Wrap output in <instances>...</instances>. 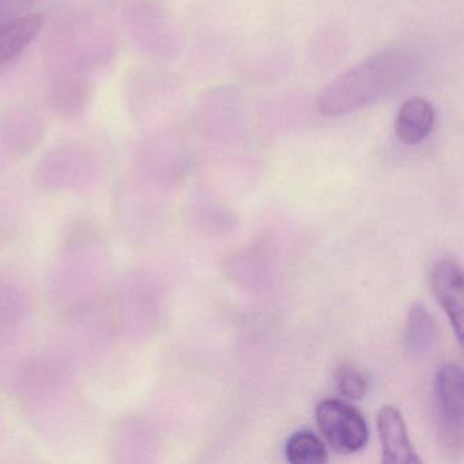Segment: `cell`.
<instances>
[{
  "mask_svg": "<svg viewBox=\"0 0 464 464\" xmlns=\"http://www.w3.org/2000/svg\"><path fill=\"white\" fill-rule=\"evenodd\" d=\"M75 372L53 354L15 361L7 382L37 436L53 447L77 442L88 425V406Z\"/></svg>",
  "mask_w": 464,
  "mask_h": 464,
  "instance_id": "1",
  "label": "cell"
},
{
  "mask_svg": "<svg viewBox=\"0 0 464 464\" xmlns=\"http://www.w3.org/2000/svg\"><path fill=\"white\" fill-rule=\"evenodd\" d=\"M112 249L102 230L78 221L62 240L50 273L48 295L62 312L100 303L113 278Z\"/></svg>",
  "mask_w": 464,
  "mask_h": 464,
  "instance_id": "2",
  "label": "cell"
},
{
  "mask_svg": "<svg viewBox=\"0 0 464 464\" xmlns=\"http://www.w3.org/2000/svg\"><path fill=\"white\" fill-rule=\"evenodd\" d=\"M412 69L414 61L406 51H382L333 81L320 93L317 110L327 118L362 110L398 91L409 80Z\"/></svg>",
  "mask_w": 464,
  "mask_h": 464,
  "instance_id": "3",
  "label": "cell"
},
{
  "mask_svg": "<svg viewBox=\"0 0 464 464\" xmlns=\"http://www.w3.org/2000/svg\"><path fill=\"white\" fill-rule=\"evenodd\" d=\"M116 334L112 311L102 301L72 309L64 312L53 354L74 372L89 369L110 354Z\"/></svg>",
  "mask_w": 464,
  "mask_h": 464,
  "instance_id": "4",
  "label": "cell"
},
{
  "mask_svg": "<svg viewBox=\"0 0 464 464\" xmlns=\"http://www.w3.org/2000/svg\"><path fill=\"white\" fill-rule=\"evenodd\" d=\"M111 311L118 334L134 341L146 338L159 320L160 295L154 279L140 271L124 274Z\"/></svg>",
  "mask_w": 464,
  "mask_h": 464,
  "instance_id": "5",
  "label": "cell"
},
{
  "mask_svg": "<svg viewBox=\"0 0 464 464\" xmlns=\"http://www.w3.org/2000/svg\"><path fill=\"white\" fill-rule=\"evenodd\" d=\"M320 433L331 448L341 453H355L369 440L368 423L355 407L338 399H325L316 407Z\"/></svg>",
  "mask_w": 464,
  "mask_h": 464,
  "instance_id": "6",
  "label": "cell"
},
{
  "mask_svg": "<svg viewBox=\"0 0 464 464\" xmlns=\"http://www.w3.org/2000/svg\"><path fill=\"white\" fill-rule=\"evenodd\" d=\"M34 304L23 284L0 274V355L23 339L31 324Z\"/></svg>",
  "mask_w": 464,
  "mask_h": 464,
  "instance_id": "7",
  "label": "cell"
},
{
  "mask_svg": "<svg viewBox=\"0 0 464 464\" xmlns=\"http://www.w3.org/2000/svg\"><path fill=\"white\" fill-rule=\"evenodd\" d=\"M153 452V436L140 418L123 415L111 426L107 440L110 461L118 464L143 463Z\"/></svg>",
  "mask_w": 464,
  "mask_h": 464,
  "instance_id": "8",
  "label": "cell"
},
{
  "mask_svg": "<svg viewBox=\"0 0 464 464\" xmlns=\"http://www.w3.org/2000/svg\"><path fill=\"white\" fill-rule=\"evenodd\" d=\"M436 401L442 431L453 442L463 441L464 382L458 365L447 363L436 374Z\"/></svg>",
  "mask_w": 464,
  "mask_h": 464,
  "instance_id": "9",
  "label": "cell"
},
{
  "mask_svg": "<svg viewBox=\"0 0 464 464\" xmlns=\"http://www.w3.org/2000/svg\"><path fill=\"white\" fill-rule=\"evenodd\" d=\"M431 287L440 305L450 319V325L458 336L459 343L463 339V276L460 268L452 260H440L431 273Z\"/></svg>",
  "mask_w": 464,
  "mask_h": 464,
  "instance_id": "10",
  "label": "cell"
},
{
  "mask_svg": "<svg viewBox=\"0 0 464 464\" xmlns=\"http://www.w3.org/2000/svg\"><path fill=\"white\" fill-rule=\"evenodd\" d=\"M377 429L382 441V463L418 464L422 461L410 442L403 415L396 407H382L377 415Z\"/></svg>",
  "mask_w": 464,
  "mask_h": 464,
  "instance_id": "11",
  "label": "cell"
},
{
  "mask_svg": "<svg viewBox=\"0 0 464 464\" xmlns=\"http://www.w3.org/2000/svg\"><path fill=\"white\" fill-rule=\"evenodd\" d=\"M44 25L40 14L18 15L0 25V67L14 61L39 36Z\"/></svg>",
  "mask_w": 464,
  "mask_h": 464,
  "instance_id": "12",
  "label": "cell"
},
{
  "mask_svg": "<svg viewBox=\"0 0 464 464\" xmlns=\"http://www.w3.org/2000/svg\"><path fill=\"white\" fill-rule=\"evenodd\" d=\"M433 124L434 110L426 100H407L396 116V137L404 145H418L430 134Z\"/></svg>",
  "mask_w": 464,
  "mask_h": 464,
  "instance_id": "13",
  "label": "cell"
},
{
  "mask_svg": "<svg viewBox=\"0 0 464 464\" xmlns=\"http://www.w3.org/2000/svg\"><path fill=\"white\" fill-rule=\"evenodd\" d=\"M91 170L77 160L48 165L40 175V183L48 189H74L88 184Z\"/></svg>",
  "mask_w": 464,
  "mask_h": 464,
  "instance_id": "14",
  "label": "cell"
},
{
  "mask_svg": "<svg viewBox=\"0 0 464 464\" xmlns=\"http://www.w3.org/2000/svg\"><path fill=\"white\" fill-rule=\"evenodd\" d=\"M406 346L411 354H425L433 347L436 324L425 306L414 305L409 312L406 324Z\"/></svg>",
  "mask_w": 464,
  "mask_h": 464,
  "instance_id": "15",
  "label": "cell"
},
{
  "mask_svg": "<svg viewBox=\"0 0 464 464\" xmlns=\"http://www.w3.org/2000/svg\"><path fill=\"white\" fill-rule=\"evenodd\" d=\"M285 455L293 464H320L328 460L324 442L311 430L292 434L285 445Z\"/></svg>",
  "mask_w": 464,
  "mask_h": 464,
  "instance_id": "16",
  "label": "cell"
},
{
  "mask_svg": "<svg viewBox=\"0 0 464 464\" xmlns=\"http://www.w3.org/2000/svg\"><path fill=\"white\" fill-rule=\"evenodd\" d=\"M336 387L343 398L362 401L368 392V379L353 366H342L336 374Z\"/></svg>",
  "mask_w": 464,
  "mask_h": 464,
  "instance_id": "17",
  "label": "cell"
},
{
  "mask_svg": "<svg viewBox=\"0 0 464 464\" xmlns=\"http://www.w3.org/2000/svg\"><path fill=\"white\" fill-rule=\"evenodd\" d=\"M29 0H0V25L14 18L17 13L26 9Z\"/></svg>",
  "mask_w": 464,
  "mask_h": 464,
  "instance_id": "18",
  "label": "cell"
},
{
  "mask_svg": "<svg viewBox=\"0 0 464 464\" xmlns=\"http://www.w3.org/2000/svg\"><path fill=\"white\" fill-rule=\"evenodd\" d=\"M7 236H9V222H7L5 208H0V249L6 243Z\"/></svg>",
  "mask_w": 464,
  "mask_h": 464,
  "instance_id": "19",
  "label": "cell"
}]
</instances>
